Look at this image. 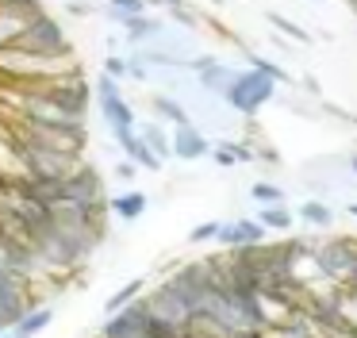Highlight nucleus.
Segmentation results:
<instances>
[{"label": "nucleus", "instance_id": "obj_1", "mask_svg": "<svg viewBox=\"0 0 357 338\" xmlns=\"http://www.w3.org/2000/svg\"><path fill=\"white\" fill-rule=\"evenodd\" d=\"M311 258H315L323 281L338 284L346 292L357 288V235H338V238H326V242H315Z\"/></svg>", "mask_w": 357, "mask_h": 338}, {"label": "nucleus", "instance_id": "obj_2", "mask_svg": "<svg viewBox=\"0 0 357 338\" xmlns=\"http://www.w3.org/2000/svg\"><path fill=\"white\" fill-rule=\"evenodd\" d=\"M16 46H20V50H27V54H39V58H73L70 35H66V27L47 12V8L27 23V31L20 35Z\"/></svg>", "mask_w": 357, "mask_h": 338}, {"label": "nucleus", "instance_id": "obj_3", "mask_svg": "<svg viewBox=\"0 0 357 338\" xmlns=\"http://www.w3.org/2000/svg\"><path fill=\"white\" fill-rule=\"evenodd\" d=\"M16 135L27 138V142L50 146V150H66V154H85V146H89L85 123H31V119H16Z\"/></svg>", "mask_w": 357, "mask_h": 338}, {"label": "nucleus", "instance_id": "obj_4", "mask_svg": "<svg viewBox=\"0 0 357 338\" xmlns=\"http://www.w3.org/2000/svg\"><path fill=\"white\" fill-rule=\"evenodd\" d=\"M273 96H277V81H273V77H265L261 69H238V77H234L231 92H227L223 100L242 115V119H254Z\"/></svg>", "mask_w": 357, "mask_h": 338}, {"label": "nucleus", "instance_id": "obj_5", "mask_svg": "<svg viewBox=\"0 0 357 338\" xmlns=\"http://www.w3.org/2000/svg\"><path fill=\"white\" fill-rule=\"evenodd\" d=\"M62 200L70 204H81V207H93V212H108V196H104V181L85 158L62 177Z\"/></svg>", "mask_w": 357, "mask_h": 338}, {"label": "nucleus", "instance_id": "obj_6", "mask_svg": "<svg viewBox=\"0 0 357 338\" xmlns=\"http://www.w3.org/2000/svg\"><path fill=\"white\" fill-rule=\"evenodd\" d=\"M96 108H100L104 123L112 127V135L135 127V112L123 100V81H116V77H108V73L96 77Z\"/></svg>", "mask_w": 357, "mask_h": 338}, {"label": "nucleus", "instance_id": "obj_7", "mask_svg": "<svg viewBox=\"0 0 357 338\" xmlns=\"http://www.w3.org/2000/svg\"><path fill=\"white\" fill-rule=\"evenodd\" d=\"M142 300H146L150 315H158V319H165V323H177V327H185V330L192 327V319H196L192 304H188L169 281H158L154 292H142Z\"/></svg>", "mask_w": 357, "mask_h": 338}, {"label": "nucleus", "instance_id": "obj_8", "mask_svg": "<svg viewBox=\"0 0 357 338\" xmlns=\"http://www.w3.org/2000/svg\"><path fill=\"white\" fill-rule=\"evenodd\" d=\"M100 338H150V307L146 300H131L127 307L112 311L100 327Z\"/></svg>", "mask_w": 357, "mask_h": 338}, {"label": "nucleus", "instance_id": "obj_9", "mask_svg": "<svg viewBox=\"0 0 357 338\" xmlns=\"http://www.w3.org/2000/svg\"><path fill=\"white\" fill-rule=\"evenodd\" d=\"M185 69H192V73L200 77V89L211 92V96H227L234 77H238V69L219 61V58H211V54H196L192 61H185Z\"/></svg>", "mask_w": 357, "mask_h": 338}, {"label": "nucleus", "instance_id": "obj_10", "mask_svg": "<svg viewBox=\"0 0 357 338\" xmlns=\"http://www.w3.org/2000/svg\"><path fill=\"white\" fill-rule=\"evenodd\" d=\"M169 142H173V158H181V161H196V158H208V154H211V142L204 138V131L196 127L192 119H188V123H173Z\"/></svg>", "mask_w": 357, "mask_h": 338}, {"label": "nucleus", "instance_id": "obj_11", "mask_svg": "<svg viewBox=\"0 0 357 338\" xmlns=\"http://www.w3.org/2000/svg\"><path fill=\"white\" fill-rule=\"evenodd\" d=\"M265 235L269 230L257 223V215L250 219V215H242V219H234V223H223L219 227V235H215V242L223 246V250H231V246H250V242H265Z\"/></svg>", "mask_w": 357, "mask_h": 338}, {"label": "nucleus", "instance_id": "obj_12", "mask_svg": "<svg viewBox=\"0 0 357 338\" xmlns=\"http://www.w3.org/2000/svg\"><path fill=\"white\" fill-rule=\"evenodd\" d=\"M16 189L24 192V196H31L35 204L50 207V212L62 204V181H58V177H27V173H16Z\"/></svg>", "mask_w": 357, "mask_h": 338}, {"label": "nucleus", "instance_id": "obj_13", "mask_svg": "<svg viewBox=\"0 0 357 338\" xmlns=\"http://www.w3.org/2000/svg\"><path fill=\"white\" fill-rule=\"evenodd\" d=\"M116 142L123 146V158H131L139 169H150V173H158V169H162V158H158V154L150 150V146H146V138H142L135 127L116 131Z\"/></svg>", "mask_w": 357, "mask_h": 338}, {"label": "nucleus", "instance_id": "obj_14", "mask_svg": "<svg viewBox=\"0 0 357 338\" xmlns=\"http://www.w3.org/2000/svg\"><path fill=\"white\" fill-rule=\"evenodd\" d=\"M119 27H123V35H127V43L131 46H142V43H158V38H162V20H158V15H150V12H142V15H127L123 23H119Z\"/></svg>", "mask_w": 357, "mask_h": 338}, {"label": "nucleus", "instance_id": "obj_15", "mask_svg": "<svg viewBox=\"0 0 357 338\" xmlns=\"http://www.w3.org/2000/svg\"><path fill=\"white\" fill-rule=\"evenodd\" d=\"M50 323H54V311H50V307H43V304H31V307H27V311L16 319L12 335H16V338H35V335H43Z\"/></svg>", "mask_w": 357, "mask_h": 338}, {"label": "nucleus", "instance_id": "obj_16", "mask_svg": "<svg viewBox=\"0 0 357 338\" xmlns=\"http://www.w3.org/2000/svg\"><path fill=\"white\" fill-rule=\"evenodd\" d=\"M146 192H119V196H112L108 200V212H112V219H123V223H135L142 212H146Z\"/></svg>", "mask_w": 357, "mask_h": 338}, {"label": "nucleus", "instance_id": "obj_17", "mask_svg": "<svg viewBox=\"0 0 357 338\" xmlns=\"http://www.w3.org/2000/svg\"><path fill=\"white\" fill-rule=\"evenodd\" d=\"M265 23H269V27H277V35H284V38H292L296 46H311L315 43V35H311L307 27H300V23L296 20H288V15H280V12H265Z\"/></svg>", "mask_w": 357, "mask_h": 338}, {"label": "nucleus", "instance_id": "obj_18", "mask_svg": "<svg viewBox=\"0 0 357 338\" xmlns=\"http://www.w3.org/2000/svg\"><path fill=\"white\" fill-rule=\"evenodd\" d=\"M257 223H261L265 230H288V227L296 223V212H292L288 204H261Z\"/></svg>", "mask_w": 357, "mask_h": 338}, {"label": "nucleus", "instance_id": "obj_19", "mask_svg": "<svg viewBox=\"0 0 357 338\" xmlns=\"http://www.w3.org/2000/svg\"><path fill=\"white\" fill-rule=\"evenodd\" d=\"M242 54H246V61H250V69H261L265 77H273L277 84H292V73H288L280 61H273V58H265V54H254L250 46H242Z\"/></svg>", "mask_w": 357, "mask_h": 338}, {"label": "nucleus", "instance_id": "obj_20", "mask_svg": "<svg viewBox=\"0 0 357 338\" xmlns=\"http://www.w3.org/2000/svg\"><path fill=\"white\" fill-rule=\"evenodd\" d=\"M139 135L142 138H146V146H150V150H154L158 154V158H173V142H169V131H165L162 127V123H154V119H150V123H142V131H139Z\"/></svg>", "mask_w": 357, "mask_h": 338}, {"label": "nucleus", "instance_id": "obj_21", "mask_svg": "<svg viewBox=\"0 0 357 338\" xmlns=\"http://www.w3.org/2000/svg\"><path fill=\"white\" fill-rule=\"evenodd\" d=\"M142 292H146V277H131V281H127L123 288H116V292L108 296V304H104V311H108V315H112V311H119V307H127L131 300H139Z\"/></svg>", "mask_w": 357, "mask_h": 338}, {"label": "nucleus", "instance_id": "obj_22", "mask_svg": "<svg viewBox=\"0 0 357 338\" xmlns=\"http://www.w3.org/2000/svg\"><path fill=\"white\" fill-rule=\"evenodd\" d=\"M146 100H150V112L154 115H162V119H169V123H188V112L173 96H165V92H150Z\"/></svg>", "mask_w": 357, "mask_h": 338}, {"label": "nucleus", "instance_id": "obj_23", "mask_svg": "<svg viewBox=\"0 0 357 338\" xmlns=\"http://www.w3.org/2000/svg\"><path fill=\"white\" fill-rule=\"evenodd\" d=\"M296 219H303L307 227H331V223H334V212L323 204V200H303V204L296 207Z\"/></svg>", "mask_w": 357, "mask_h": 338}, {"label": "nucleus", "instance_id": "obj_24", "mask_svg": "<svg viewBox=\"0 0 357 338\" xmlns=\"http://www.w3.org/2000/svg\"><path fill=\"white\" fill-rule=\"evenodd\" d=\"M146 8H150L146 0H104V15L112 23H123L127 15H142Z\"/></svg>", "mask_w": 357, "mask_h": 338}, {"label": "nucleus", "instance_id": "obj_25", "mask_svg": "<svg viewBox=\"0 0 357 338\" xmlns=\"http://www.w3.org/2000/svg\"><path fill=\"white\" fill-rule=\"evenodd\" d=\"M169 15H173V23H181L185 31H200L204 27V12H200V8H192L188 0H181L177 8H169Z\"/></svg>", "mask_w": 357, "mask_h": 338}, {"label": "nucleus", "instance_id": "obj_26", "mask_svg": "<svg viewBox=\"0 0 357 338\" xmlns=\"http://www.w3.org/2000/svg\"><path fill=\"white\" fill-rule=\"evenodd\" d=\"M204 27H208V35H215L219 43H227V46H238V50H242V46H246V43H242V38L234 35L231 27H227L223 20H215V15H208V12H204Z\"/></svg>", "mask_w": 357, "mask_h": 338}, {"label": "nucleus", "instance_id": "obj_27", "mask_svg": "<svg viewBox=\"0 0 357 338\" xmlns=\"http://www.w3.org/2000/svg\"><path fill=\"white\" fill-rule=\"evenodd\" d=\"M319 115H326V119H338L346 123V127H357V112L354 108H342V104H331V100H319Z\"/></svg>", "mask_w": 357, "mask_h": 338}, {"label": "nucleus", "instance_id": "obj_28", "mask_svg": "<svg viewBox=\"0 0 357 338\" xmlns=\"http://www.w3.org/2000/svg\"><path fill=\"white\" fill-rule=\"evenodd\" d=\"M250 196L257 200V204H284V189L273 181H257L254 189H250Z\"/></svg>", "mask_w": 357, "mask_h": 338}, {"label": "nucleus", "instance_id": "obj_29", "mask_svg": "<svg viewBox=\"0 0 357 338\" xmlns=\"http://www.w3.org/2000/svg\"><path fill=\"white\" fill-rule=\"evenodd\" d=\"M219 227H223V223H219V219H208V223H200V227H192V235H188V242H192V246H204V242H215Z\"/></svg>", "mask_w": 357, "mask_h": 338}, {"label": "nucleus", "instance_id": "obj_30", "mask_svg": "<svg viewBox=\"0 0 357 338\" xmlns=\"http://www.w3.org/2000/svg\"><path fill=\"white\" fill-rule=\"evenodd\" d=\"M223 146L234 154V166H250V161H257L254 142H223Z\"/></svg>", "mask_w": 357, "mask_h": 338}, {"label": "nucleus", "instance_id": "obj_31", "mask_svg": "<svg viewBox=\"0 0 357 338\" xmlns=\"http://www.w3.org/2000/svg\"><path fill=\"white\" fill-rule=\"evenodd\" d=\"M104 73L116 77V81H127V58H119V54H108V58H104Z\"/></svg>", "mask_w": 357, "mask_h": 338}, {"label": "nucleus", "instance_id": "obj_32", "mask_svg": "<svg viewBox=\"0 0 357 338\" xmlns=\"http://www.w3.org/2000/svg\"><path fill=\"white\" fill-rule=\"evenodd\" d=\"M254 154H257V161H265V166H280V161H284V158H280V150H277V146H273V142H265V138L254 146Z\"/></svg>", "mask_w": 357, "mask_h": 338}, {"label": "nucleus", "instance_id": "obj_33", "mask_svg": "<svg viewBox=\"0 0 357 338\" xmlns=\"http://www.w3.org/2000/svg\"><path fill=\"white\" fill-rule=\"evenodd\" d=\"M300 89H303V96H311V100H323V96H326L315 73H303V77H300Z\"/></svg>", "mask_w": 357, "mask_h": 338}, {"label": "nucleus", "instance_id": "obj_34", "mask_svg": "<svg viewBox=\"0 0 357 338\" xmlns=\"http://www.w3.org/2000/svg\"><path fill=\"white\" fill-rule=\"evenodd\" d=\"M265 338H311V335H303V330L292 327V323H284V327H269V330H265Z\"/></svg>", "mask_w": 357, "mask_h": 338}, {"label": "nucleus", "instance_id": "obj_35", "mask_svg": "<svg viewBox=\"0 0 357 338\" xmlns=\"http://www.w3.org/2000/svg\"><path fill=\"white\" fill-rule=\"evenodd\" d=\"M62 8H66V12H70V15H81V20L96 12V8L89 4V0H62Z\"/></svg>", "mask_w": 357, "mask_h": 338}, {"label": "nucleus", "instance_id": "obj_36", "mask_svg": "<svg viewBox=\"0 0 357 338\" xmlns=\"http://www.w3.org/2000/svg\"><path fill=\"white\" fill-rule=\"evenodd\" d=\"M116 177H119V181H135V177H139V166H135L131 158H123V161L116 166Z\"/></svg>", "mask_w": 357, "mask_h": 338}, {"label": "nucleus", "instance_id": "obj_37", "mask_svg": "<svg viewBox=\"0 0 357 338\" xmlns=\"http://www.w3.org/2000/svg\"><path fill=\"white\" fill-rule=\"evenodd\" d=\"M208 158H215V166H234V154H231V150H227V146H223V142H219V146H215V150H211V154H208Z\"/></svg>", "mask_w": 357, "mask_h": 338}, {"label": "nucleus", "instance_id": "obj_38", "mask_svg": "<svg viewBox=\"0 0 357 338\" xmlns=\"http://www.w3.org/2000/svg\"><path fill=\"white\" fill-rule=\"evenodd\" d=\"M231 338H265V330H234Z\"/></svg>", "mask_w": 357, "mask_h": 338}, {"label": "nucleus", "instance_id": "obj_39", "mask_svg": "<svg viewBox=\"0 0 357 338\" xmlns=\"http://www.w3.org/2000/svg\"><path fill=\"white\" fill-rule=\"evenodd\" d=\"M146 4H165V8H177L181 0H146Z\"/></svg>", "mask_w": 357, "mask_h": 338}, {"label": "nucleus", "instance_id": "obj_40", "mask_svg": "<svg viewBox=\"0 0 357 338\" xmlns=\"http://www.w3.org/2000/svg\"><path fill=\"white\" fill-rule=\"evenodd\" d=\"M349 169L357 173V146H354V154H349Z\"/></svg>", "mask_w": 357, "mask_h": 338}, {"label": "nucleus", "instance_id": "obj_41", "mask_svg": "<svg viewBox=\"0 0 357 338\" xmlns=\"http://www.w3.org/2000/svg\"><path fill=\"white\" fill-rule=\"evenodd\" d=\"M346 212H349V215H354V219H357V204H349V207H346Z\"/></svg>", "mask_w": 357, "mask_h": 338}, {"label": "nucleus", "instance_id": "obj_42", "mask_svg": "<svg viewBox=\"0 0 357 338\" xmlns=\"http://www.w3.org/2000/svg\"><path fill=\"white\" fill-rule=\"evenodd\" d=\"M0 338H16V335H12V330H0Z\"/></svg>", "mask_w": 357, "mask_h": 338}, {"label": "nucleus", "instance_id": "obj_43", "mask_svg": "<svg viewBox=\"0 0 357 338\" xmlns=\"http://www.w3.org/2000/svg\"><path fill=\"white\" fill-rule=\"evenodd\" d=\"M208 4H215V8H219V4H227V0H208Z\"/></svg>", "mask_w": 357, "mask_h": 338}, {"label": "nucleus", "instance_id": "obj_44", "mask_svg": "<svg viewBox=\"0 0 357 338\" xmlns=\"http://www.w3.org/2000/svg\"><path fill=\"white\" fill-rule=\"evenodd\" d=\"M346 4H349V8H354V12H357V0H346Z\"/></svg>", "mask_w": 357, "mask_h": 338}, {"label": "nucleus", "instance_id": "obj_45", "mask_svg": "<svg viewBox=\"0 0 357 338\" xmlns=\"http://www.w3.org/2000/svg\"><path fill=\"white\" fill-rule=\"evenodd\" d=\"M185 338H204V335H192V330H188V335H185Z\"/></svg>", "mask_w": 357, "mask_h": 338}]
</instances>
